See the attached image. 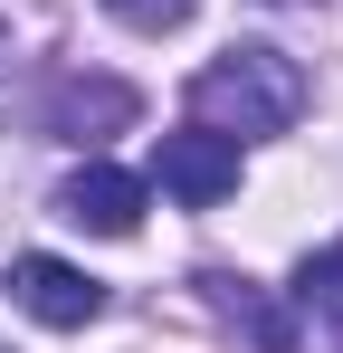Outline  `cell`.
Masks as SVG:
<instances>
[{
	"mask_svg": "<svg viewBox=\"0 0 343 353\" xmlns=\"http://www.w3.org/2000/svg\"><path fill=\"white\" fill-rule=\"evenodd\" d=\"M191 105H200V124L229 134V143L286 134V124L305 115V67L286 58V48H267V39H238V48H220V58L191 77Z\"/></svg>",
	"mask_w": 343,
	"mask_h": 353,
	"instance_id": "obj_1",
	"label": "cell"
},
{
	"mask_svg": "<svg viewBox=\"0 0 343 353\" xmlns=\"http://www.w3.org/2000/svg\"><path fill=\"white\" fill-rule=\"evenodd\" d=\"M10 305H19L29 325H57V334H76V325H96V315H105V287H96L86 268L48 258V248H29V258H10Z\"/></svg>",
	"mask_w": 343,
	"mask_h": 353,
	"instance_id": "obj_2",
	"label": "cell"
},
{
	"mask_svg": "<svg viewBox=\"0 0 343 353\" xmlns=\"http://www.w3.org/2000/svg\"><path fill=\"white\" fill-rule=\"evenodd\" d=\"M153 172H163V191L181 201V210H210V201H229L238 191V143L229 134H210V124H181V134H163V153H153Z\"/></svg>",
	"mask_w": 343,
	"mask_h": 353,
	"instance_id": "obj_3",
	"label": "cell"
},
{
	"mask_svg": "<svg viewBox=\"0 0 343 353\" xmlns=\"http://www.w3.org/2000/svg\"><path fill=\"white\" fill-rule=\"evenodd\" d=\"M57 220L67 230H96V239H134L143 230V181L114 172V163H86V172L57 181Z\"/></svg>",
	"mask_w": 343,
	"mask_h": 353,
	"instance_id": "obj_4",
	"label": "cell"
},
{
	"mask_svg": "<svg viewBox=\"0 0 343 353\" xmlns=\"http://www.w3.org/2000/svg\"><path fill=\"white\" fill-rule=\"evenodd\" d=\"M48 124L67 143H105L114 124H134V86H114V77H67L57 105H48Z\"/></svg>",
	"mask_w": 343,
	"mask_h": 353,
	"instance_id": "obj_5",
	"label": "cell"
},
{
	"mask_svg": "<svg viewBox=\"0 0 343 353\" xmlns=\"http://www.w3.org/2000/svg\"><path fill=\"white\" fill-rule=\"evenodd\" d=\"M124 29H143V39H163V29H181L191 19V0H105Z\"/></svg>",
	"mask_w": 343,
	"mask_h": 353,
	"instance_id": "obj_6",
	"label": "cell"
},
{
	"mask_svg": "<svg viewBox=\"0 0 343 353\" xmlns=\"http://www.w3.org/2000/svg\"><path fill=\"white\" fill-rule=\"evenodd\" d=\"M295 296H305V305H334V296H343V239L324 248V258H305V277H295Z\"/></svg>",
	"mask_w": 343,
	"mask_h": 353,
	"instance_id": "obj_7",
	"label": "cell"
},
{
	"mask_svg": "<svg viewBox=\"0 0 343 353\" xmlns=\"http://www.w3.org/2000/svg\"><path fill=\"white\" fill-rule=\"evenodd\" d=\"M315 315H324V325H334V353H343V296H334V305H315Z\"/></svg>",
	"mask_w": 343,
	"mask_h": 353,
	"instance_id": "obj_8",
	"label": "cell"
},
{
	"mask_svg": "<svg viewBox=\"0 0 343 353\" xmlns=\"http://www.w3.org/2000/svg\"><path fill=\"white\" fill-rule=\"evenodd\" d=\"M0 48H10V29H0Z\"/></svg>",
	"mask_w": 343,
	"mask_h": 353,
	"instance_id": "obj_9",
	"label": "cell"
}]
</instances>
